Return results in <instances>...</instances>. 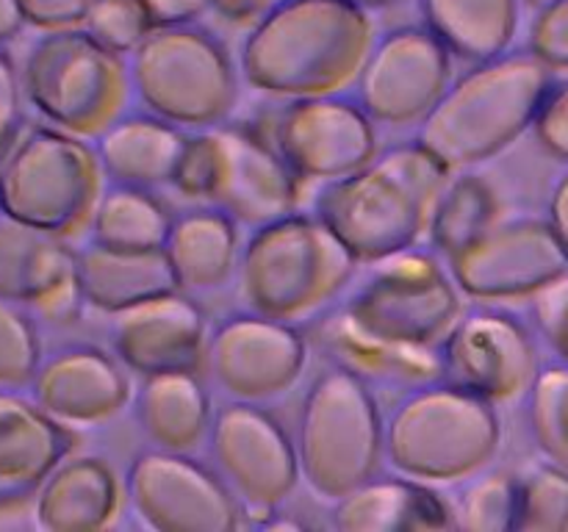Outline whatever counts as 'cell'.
<instances>
[{
	"instance_id": "cell-36",
	"label": "cell",
	"mask_w": 568,
	"mask_h": 532,
	"mask_svg": "<svg viewBox=\"0 0 568 532\" xmlns=\"http://www.w3.org/2000/svg\"><path fill=\"white\" fill-rule=\"evenodd\" d=\"M42 358L39 327L31 310L0 297V388L26 391Z\"/></svg>"
},
{
	"instance_id": "cell-12",
	"label": "cell",
	"mask_w": 568,
	"mask_h": 532,
	"mask_svg": "<svg viewBox=\"0 0 568 532\" xmlns=\"http://www.w3.org/2000/svg\"><path fill=\"white\" fill-rule=\"evenodd\" d=\"M125 508L155 532H233L244 515L214 469L192 452L148 449L128 466Z\"/></svg>"
},
{
	"instance_id": "cell-32",
	"label": "cell",
	"mask_w": 568,
	"mask_h": 532,
	"mask_svg": "<svg viewBox=\"0 0 568 532\" xmlns=\"http://www.w3.org/2000/svg\"><path fill=\"white\" fill-rule=\"evenodd\" d=\"M499 219L497 192L486 177L475 172L449 175L436 211H433L427 238L430 249H436L444 260L453 258L464 247H469L477 236L488 231Z\"/></svg>"
},
{
	"instance_id": "cell-5",
	"label": "cell",
	"mask_w": 568,
	"mask_h": 532,
	"mask_svg": "<svg viewBox=\"0 0 568 532\" xmlns=\"http://www.w3.org/2000/svg\"><path fill=\"white\" fill-rule=\"evenodd\" d=\"M499 441L497 405L444 380L408 388L383 419V458L427 485L469 480L497 458Z\"/></svg>"
},
{
	"instance_id": "cell-34",
	"label": "cell",
	"mask_w": 568,
	"mask_h": 532,
	"mask_svg": "<svg viewBox=\"0 0 568 532\" xmlns=\"http://www.w3.org/2000/svg\"><path fill=\"white\" fill-rule=\"evenodd\" d=\"M460 488L453 504L458 530L514 532L516 521V474L505 469L477 471Z\"/></svg>"
},
{
	"instance_id": "cell-44",
	"label": "cell",
	"mask_w": 568,
	"mask_h": 532,
	"mask_svg": "<svg viewBox=\"0 0 568 532\" xmlns=\"http://www.w3.org/2000/svg\"><path fill=\"white\" fill-rule=\"evenodd\" d=\"M277 3H283V0H214V11L225 20L239 22V25H253Z\"/></svg>"
},
{
	"instance_id": "cell-29",
	"label": "cell",
	"mask_w": 568,
	"mask_h": 532,
	"mask_svg": "<svg viewBox=\"0 0 568 532\" xmlns=\"http://www.w3.org/2000/svg\"><path fill=\"white\" fill-rule=\"evenodd\" d=\"M425 25L469 64L510 50L519 31V0H419Z\"/></svg>"
},
{
	"instance_id": "cell-43",
	"label": "cell",
	"mask_w": 568,
	"mask_h": 532,
	"mask_svg": "<svg viewBox=\"0 0 568 532\" xmlns=\"http://www.w3.org/2000/svg\"><path fill=\"white\" fill-rule=\"evenodd\" d=\"M150 11V20L155 28L192 25L209 9H214V0H144Z\"/></svg>"
},
{
	"instance_id": "cell-4",
	"label": "cell",
	"mask_w": 568,
	"mask_h": 532,
	"mask_svg": "<svg viewBox=\"0 0 568 532\" xmlns=\"http://www.w3.org/2000/svg\"><path fill=\"white\" fill-rule=\"evenodd\" d=\"M358 266L320 216L292 211L253 227L233 280L244 310L297 325L342 297Z\"/></svg>"
},
{
	"instance_id": "cell-6",
	"label": "cell",
	"mask_w": 568,
	"mask_h": 532,
	"mask_svg": "<svg viewBox=\"0 0 568 532\" xmlns=\"http://www.w3.org/2000/svg\"><path fill=\"white\" fill-rule=\"evenodd\" d=\"M105 175L89 139L22 125L0 153V211L6 219L72 242L87 236Z\"/></svg>"
},
{
	"instance_id": "cell-3",
	"label": "cell",
	"mask_w": 568,
	"mask_h": 532,
	"mask_svg": "<svg viewBox=\"0 0 568 532\" xmlns=\"http://www.w3.org/2000/svg\"><path fill=\"white\" fill-rule=\"evenodd\" d=\"M552 83L555 72L530 50L477 61L449 81L416 125V142L449 172L483 164L530 131Z\"/></svg>"
},
{
	"instance_id": "cell-38",
	"label": "cell",
	"mask_w": 568,
	"mask_h": 532,
	"mask_svg": "<svg viewBox=\"0 0 568 532\" xmlns=\"http://www.w3.org/2000/svg\"><path fill=\"white\" fill-rule=\"evenodd\" d=\"M527 50L552 72H568V0H549L538 6Z\"/></svg>"
},
{
	"instance_id": "cell-35",
	"label": "cell",
	"mask_w": 568,
	"mask_h": 532,
	"mask_svg": "<svg viewBox=\"0 0 568 532\" xmlns=\"http://www.w3.org/2000/svg\"><path fill=\"white\" fill-rule=\"evenodd\" d=\"M514 532H568V471L536 463L516 474Z\"/></svg>"
},
{
	"instance_id": "cell-25",
	"label": "cell",
	"mask_w": 568,
	"mask_h": 532,
	"mask_svg": "<svg viewBox=\"0 0 568 532\" xmlns=\"http://www.w3.org/2000/svg\"><path fill=\"white\" fill-rule=\"evenodd\" d=\"M186 136L189 131L150 111H122L92 144L105 183L155 192L170 186Z\"/></svg>"
},
{
	"instance_id": "cell-23",
	"label": "cell",
	"mask_w": 568,
	"mask_h": 532,
	"mask_svg": "<svg viewBox=\"0 0 568 532\" xmlns=\"http://www.w3.org/2000/svg\"><path fill=\"white\" fill-rule=\"evenodd\" d=\"M314 341L325 352L327 364L342 366L369 388L408 391V388L442 380L436 347H410V344L372 336L353 319H347L342 308L322 316Z\"/></svg>"
},
{
	"instance_id": "cell-16",
	"label": "cell",
	"mask_w": 568,
	"mask_h": 532,
	"mask_svg": "<svg viewBox=\"0 0 568 532\" xmlns=\"http://www.w3.org/2000/svg\"><path fill=\"white\" fill-rule=\"evenodd\" d=\"M460 294L480 303L525 299L568 272V255L547 219H497L444 260Z\"/></svg>"
},
{
	"instance_id": "cell-33",
	"label": "cell",
	"mask_w": 568,
	"mask_h": 532,
	"mask_svg": "<svg viewBox=\"0 0 568 532\" xmlns=\"http://www.w3.org/2000/svg\"><path fill=\"white\" fill-rule=\"evenodd\" d=\"M527 424L549 463L568 471V364L536 371L527 388Z\"/></svg>"
},
{
	"instance_id": "cell-7",
	"label": "cell",
	"mask_w": 568,
	"mask_h": 532,
	"mask_svg": "<svg viewBox=\"0 0 568 532\" xmlns=\"http://www.w3.org/2000/svg\"><path fill=\"white\" fill-rule=\"evenodd\" d=\"M26 105L50 127L98 139L131 103L128 59L94 42L83 28L48 31L20 64Z\"/></svg>"
},
{
	"instance_id": "cell-13",
	"label": "cell",
	"mask_w": 568,
	"mask_h": 532,
	"mask_svg": "<svg viewBox=\"0 0 568 532\" xmlns=\"http://www.w3.org/2000/svg\"><path fill=\"white\" fill-rule=\"evenodd\" d=\"M453 81V53L427 25H399L375 37L355 78L361 109L375 125H419Z\"/></svg>"
},
{
	"instance_id": "cell-11",
	"label": "cell",
	"mask_w": 568,
	"mask_h": 532,
	"mask_svg": "<svg viewBox=\"0 0 568 532\" xmlns=\"http://www.w3.org/2000/svg\"><path fill=\"white\" fill-rule=\"evenodd\" d=\"M211 469L242 508L244 521L261 524L281 510L300 485L294 438L275 413L255 402H227L211 413Z\"/></svg>"
},
{
	"instance_id": "cell-1",
	"label": "cell",
	"mask_w": 568,
	"mask_h": 532,
	"mask_svg": "<svg viewBox=\"0 0 568 532\" xmlns=\"http://www.w3.org/2000/svg\"><path fill=\"white\" fill-rule=\"evenodd\" d=\"M372 42V11L353 0H283L253 22L239 72L270 98L338 94L355 83Z\"/></svg>"
},
{
	"instance_id": "cell-47",
	"label": "cell",
	"mask_w": 568,
	"mask_h": 532,
	"mask_svg": "<svg viewBox=\"0 0 568 532\" xmlns=\"http://www.w3.org/2000/svg\"><path fill=\"white\" fill-rule=\"evenodd\" d=\"M353 3H358L361 9L366 11H381V9H392V6L405 3V0H353Z\"/></svg>"
},
{
	"instance_id": "cell-37",
	"label": "cell",
	"mask_w": 568,
	"mask_h": 532,
	"mask_svg": "<svg viewBox=\"0 0 568 532\" xmlns=\"http://www.w3.org/2000/svg\"><path fill=\"white\" fill-rule=\"evenodd\" d=\"M81 28L94 42L128 59L155 25L144 0H92Z\"/></svg>"
},
{
	"instance_id": "cell-48",
	"label": "cell",
	"mask_w": 568,
	"mask_h": 532,
	"mask_svg": "<svg viewBox=\"0 0 568 532\" xmlns=\"http://www.w3.org/2000/svg\"><path fill=\"white\" fill-rule=\"evenodd\" d=\"M527 3H530V6H536V9H538V6H544V3H549V0H527Z\"/></svg>"
},
{
	"instance_id": "cell-21",
	"label": "cell",
	"mask_w": 568,
	"mask_h": 532,
	"mask_svg": "<svg viewBox=\"0 0 568 532\" xmlns=\"http://www.w3.org/2000/svg\"><path fill=\"white\" fill-rule=\"evenodd\" d=\"M75 449V432L22 391L0 388V510L31 504L53 466Z\"/></svg>"
},
{
	"instance_id": "cell-40",
	"label": "cell",
	"mask_w": 568,
	"mask_h": 532,
	"mask_svg": "<svg viewBox=\"0 0 568 532\" xmlns=\"http://www.w3.org/2000/svg\"><path fill=\"white\" fill-rule=\"evenodd\" d=\"M538 144L552 158L568 161V81L552 83L536 122H532Z\"/></svg>"
},
{
	"instance_id": "cell-46",
	"label": "cell",
	"mask_w": 568,
	"mask_h": 532,
	"mask_svg": "<svg viewBox=\"0 0 568 532\" xmlns=\"http://www.w3.org/2000/svg\"><path fill=\"white\" fill-rule=\"evenodd\" d=\"M22 28H26V20H22L17 0H0V48L20 37Z\"/></svg>"
},
{
	"instance_id": "cell-22",
	"label": "cell",
	"mask_w": 568,
	"mask_h": 532,
	"mask_svg": "<svg viewBox=\"0 0 568 532\" xmlns=\"http://www.w3.org/2000/svg\"><path fill=\"white\" fill-rule=\"evenodd\" d=\"M33 521L44 532H98L125 508V485L98 454L67 452L33 493Z\"/></svg>"
},
{
	"instance_id": "cell-49",
	"label": "cell",
	"mask_w": 568,
	"mask_h": 532,
	"mask_svg": "<svg viewBox=\"0 0 568 532\" xmlns=\"http://www.w3.org/2000/svg\"><path fill=\"white\" fill-rule=\"evenodd\" d=\"M0 219H3V211H0Z\"/></svg>"
},
{
	"instance_id": "cell-26",
	"label": "cell",
	"mask_w": 568,
	"mask_h": 532,
	"mask_svg": "<svg viewBox=\"0 0 568 532\" xmlns=\"http://www.w3.org/2000/svg\"><path fill=\"white\" fill-rule=\"evenodd\" d=\"M75 272L83 303L105 316L159 294L178 291L164 247L116 249L87 238L83 247H75Z\"/></svg>"
},
{
	"instance_id": "cell-28",
	"label": "cell",
	"mask_w": 568,
	"mask_h": 532,
	"mask_svg": "<svg viewBox=\"0 0 568 532\" xmlns=\"http://www.w3.org/2000/svg\"><path fill=\"white\" fill-rule=\"evenodd\" d=\"M131 405L136 427L155 449L194 452L200 443H205L214 405L209 388L200 380V371L142 377Z\"/></svg>"
},
{
	"instance_id": "cell-24",
	"label": "cell",
	"mask_w": 568,
	"mask_h": 532,
	"mask_svg": "<svg viewBox=\"0 0 568 532\" xmlns=\"http://www.w3.org/2000/svg\"><path fill=\"white\" fill-rule=\"evenodd\" d=\"M338 532H436L455 530L453 504L414 477H369L336 499Z\"/></svg>"
},
{
	"instance_id": "cell-19",
	"label": "cell",
	"mask_w": 568,
	"mask_h": 532,
	"mask_svg": "<svg viewBox=\"0 0 568 532\" xmlns=\"http://www.w3.org/2000/svg\"><path fill=\"white\" fill-rule=\"evenodd\" d=\"M28 397L67 430H94L131 405V371L94 344H64L39 358Z\"/></svg>"
},
{
	"instance_id": "cell-18",
	"label": "cell",
	"mask_w": 568,
	"mask_h": 532,
	"mask_svg": "<svg viewBox=\"0 0 568 532\" xmlns=\"http://www.w3.org/2000/svg\"><path fill=\"white\" fill-rule=\"evenodd\" d=\"M214 153L209 203L239 227H258L297 211L303 181L283 161L270 136L244 125L205 127Z\"/></svg>"
},
{
	"instance_id": "cell-39",
	"label": "cell",
	"mask_w": 568,
	"mask_h": 532,
	"mask_svg": "<svg viewBox=\"0 0 568 532\" xmlns=\"http://www.w3.org/2000/svg\"><path fill=\"white\" fill-rule=\"evenodd\" d=\"M532 319L544 341L568 364V272L532 294Z\"/></svg>"
},
{
	"instance_id": "cell-9",
	"label": "cell",
	"mask_w": 568,
	"mask_h": 532,
	"mask_svg": "<svg viewBox=\"0 0 568 532\" xmlns=\"http://www.w3.org/2000/svg\"><path fill=\"white\" fill-rule=\"evenodd\" d=\"M131 92L144 111L183 127L222 125L236 109L239 75L225 42L209 28H153L128 55Z\"/></svg>"
},
{
	"instance_id": "cell-30",
	"label": "cell",
	"mask_w": 568,
	"mask_h": 532,
	"mask_svg": "<svg viewBox=\"0 0 568 532\" xmlns=\"http://www.w3.org/2000/svg\"><path fill=\"white\" fill-rule=\"evenodd\" d=\"M75 275V247L42 231L0 219V297L28 305Z\"/></svg>"
},
{
	"instance_id": "cell-41",
	"label": "cell",
	"mask_w": 568,
	"mask_h": 532,
	"mask_svg": "<svg viewBox=\"0 0 568 532\" xmlns=\"http://www.w3.org/2000/svg\"><path fill=\"white\" fill-rule=\"evenodd\" d=\"M22 125H26V98H22L20 66L6 53V48H0V153L9 147Z\"/></svg>"
},
{
	"instance_id": "cell-31",
	"label": "cell",
	"mask_w": 568,
	"mask_h": 532,
	"mask_svg": "<svg viewBox=\"0 0 568 532\" xmlns=\"http://www.w3.org/2000/svg\"><path fill=\"white\" fill-rule=\"evenodd\" d=\"M172 211L150 188L105 183L89 219L87 238L116 249L164 247Z\"/></svg>"
},
{
	"instance_id": "cell-42",
	"label": "cell",
	"mask_w": 568,
	"mask_h": 532,
	"mask_svg": "<svg viewBox=\"0 0 568 532\" xmlns=\"http://www.w3.org/2000/svg\"><path fill=\"white\" fill-rule=\"evenodd\" d=\"M92 0H17L26 25L37 31H64V28H81Z\"/></svg>"
},
{
	"instance_id": "cell-15",
	"label": "cell",
	"mask_w": 568,
	"mask_h": 532,
	"mask_svg": "<svg viewBox=\"0 0 568 532\" xmlns=\"http://www.w3.org/2000/svg\"><path fill=\"white\" fill-rule=\"evenodd\" d=\"M305 360L308 338L294 321L239 310L209 330L203 364L233 402L266 405L300 380Z\"/></svg>"
},
{
	"instance_id": "cell-45",
	"label": "cell",
	"mask_w": 568,
	"mask_h": 532,
	"mask_svg": "<svg viewBox=\"0 0 568 532\" xmlns=\"http://www.w3.org/2000/svg\"><path fill=\"white\" fill-rule=\"evenodd\" d=\"M549 227L558 236L560 247L568 255V172L555 183L552 197H549Z\"/></svg>"
},
{
	"instance_id": "cell-14",
	"label": "cell",
	"mask_w": 568,
	"mask_h": 532,
	"mask_svg": "<svg viewBox=\"0 0 568 532\" xmlns=\"http://www.w3.org/2000/svg\"><path fill=\"white\" fill-rule=\"evenodd\" d=\"M436 349L442 380L491 405L527 393L538 371L532 332L519 316L491 305L464 310Z\"/></svg>"
},
{
	"instance_id": "cell-27",
	"label": "cell",
	"mask_w": 568,
	"mask_h": 532,
	"mask_svg": "<svg viewBox=\"0 0 568 532\" xmlns=\"http://www.w3.org/2000/svg\"><path fill=\"white\" fill-rule=\"evenodd\" d=\"M239 225L214 205L172 214L164 255L181 291L209 294L233 280L239 260Z\"/></svg>"
},
{
	"instance_id": "cell-10",
	"label": "cell",
	"mask_w": 568,
	"mask_h": 532,
	"mask_svg": "<svg viewBox=\"0 0 568 532\" xmlns=\"http://www.w3.org/2000/svg\"><path fill=\"white\" fill-rule=\"evenodd\" d=\"M369 266L344 299L347 319L386 341L438 347L464 314V294L442 255L416 244Z\"/></svg>"
},
{
	"instance_id": "cell-17",
	"label": "cell",
	"mask_w": 568,
	"mask_h": 532,
	"mask_svg": "<svg viewBox=\"0 0 568 532\" xmlns=\"http://www.w3.org/2000/svg\"><path fill=\"white\" fill-rule=\"evenodd\" d=\"M270 139L303 183L353 175L377 153L375 122L344 92L288 100Z\"/></svg>"
},
{
	"instance_id": "cell-8",
	"label": "cell",
	"mask_w": 568,
	"mask_h": 532,
	"mask_svg": "<svg viewBox=\"0 0 568 532\" xmlns=\"http://www.w3.org/2000/svg\"><path fill=\"white\" fill-rule=\"evenodd\" d=\"M300 480L336 502L377 474L383 460V413L375 391L342 366L327 364L300 405Z\"/></svg>"
},
{
	"instance_id": "cell-20",
	"label": "cell",
	"mask_w": 568,
	"mask_h": 532,
	"mask_svg": "<svg viewBox=\"0 0 568 532\" xmlns=\"http://www.w3.org/2000/svg\"><path fill=\"white\" fill-rule=\"evenodd\" d=\"M109 344L131 375L200 371L209 321L197 299L178 288L109 314Z\"/></svg>"
},
{
	"instance_id": "cell-2",
	"label": "cell",
	"mask_w": 568,
	"mask_h": 532,
	"mask_svg": "<svg viewBox=\"0 0 568 532\" xmlns=\"http://www.w3.org/2000/svg\"><path fill=\"white\" fill-rule=\"evenodd\" d=\"M453 172L414 139L375 153L353 175L316 194L314 214L358 264L397 255L427 236L433 211Z\"/></svg>"
}]
</instances>
